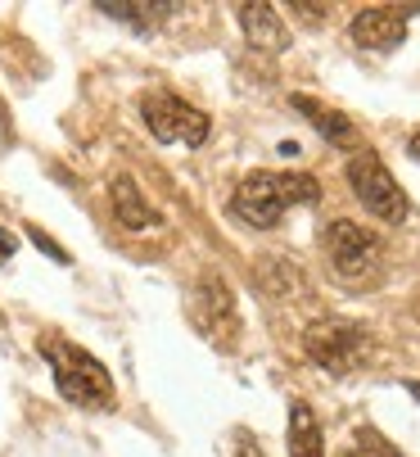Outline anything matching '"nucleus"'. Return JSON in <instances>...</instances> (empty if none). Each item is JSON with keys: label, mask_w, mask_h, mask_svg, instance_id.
I'll use <instances>...</instances> for the list:
<instances>
[{"label": "nucleus", "mask_w": 420, "mask_h": 457, "mask_svg": "<svg viewBox=\"0 0 420 457\" xmlns=\"http://www.w3.org/2000/svg\"><path fill=\"white\" fill-rule=\"evenodd\" d=\"M231 213L258 231H271L280 218H285V200H280V186H276V172H249L235 195H231Z\"/></svg>", "instance_id": "0eeeda50"}, {"label": "nucleus", "mask_w": 420, "mask_h": 457, "mask_svg": "<svg viewBox=\"0 0 420 457\" xmlns=\"http://www.w3.org/2000/svg\"><path fill=\"white\" fill-rule=\"evenodd\" d=\"M240 28L249 37V46L276 54V50H285L290 46V32L285 23L276 19V5H267V0H249V5H240Z\"/></svg>", "instance_id": "9d476101"}, {"label": "nucleus", "mask_w": 420, "mask_h": 457, "mask_svg": "<svg viewBox=\"0 0 420 457\" xmlns=\"http://www.w3.org/2000/svg\"><path fill=\"white\" fill-rule=\"evenodd\" d=\"M303 353L330 371V376H348L358 362H366L371 353V336H366V326L358 321H343V317H321L312 321L308 331H303Z\"/></svg>", "instance_id": "7ed1b4c3"}, {"label": "nucleus", "mask_w": 420, "mask_h": 457, "mask_svg": "<svg viewBox=\"0 0 420 457\" xmlns=\"http://www.w3.org/2000/svg\"><path fill=\"white\" fill-rule=\"evenodd\" d=\"M407 395H411V399L420 403V380H407Z\"/></svg>", "instance_id": "a211bd4d"}, {"label": "nucleus", "mask_w": 420, "mask_h": 457, "mask_svg": "<svg viewBox=\"0 0 420 457\" xmlns=\"http://www.w3.org/2000/svg\"><path fill=\"white\" fill-rule=\"evenodd\" d=\"M407 154L420 163V132H411V137H407Z\"/></svg>", "instance_id": "dca6fc26"}, {"label": "nucleus", "mask_w": 420, "mask_h": 457, "mask_svg": "<svg viewBox=\"0 0 420 457\" xmlns=\"http://www.w3.org/2000/svg\"><path fill=\"white\" fill-rule=\"evenodd\" d=\"M348 37H353L362 50H393V46L407 41V14L402 10H389V5L358 10L353 23H348Z\"/></svg>", "instance_id": "6e6552de"}, {"label": "nucleus", "mask_w": 420, "mask_h": 457, "mask_svg": "<svg viewBox=\"0 0 420 457\" xmlns=\"http://www.w3.org/2000/svg\"><path fill=\"white\" fill-rule=\"evenodd\" d=\"M10 253H14V240H0V263H5Z\"/></svg>", "instance_id": "f3484780"}, {"label": "nucleus", "mask_w": 420, "mask_h": 457, "mask_svg": "<svg viewBox=\"0 0 420 457\" xmlns=\"http://www.w3.org/2000/svg\"><path fill=\"white\" fill-rule=\"evenodd\" d=\"M109 204H113V218H118L127 231L159 227V209L145 200V190H140L131 177H113V186H109Z\"/></svg>", "instance_id": "1a4fd4ad"}, {"label": "nucleus", "mask_w": 420, "mask_h": 457, "mask_svg": "<svg viewBox=\"0 0 420 457\" xmlns=\"http://www.w3.org/2000/svg\"><path fill=\"white\" fill-rule=\"evenodd\" d=\"M276 186H280V200H285V209L294 204H317L321 200V181L312 172H276Z\"/></svg>", "instance_id": "ddd939ff"}, {"label": "nucleus", "mask_w": 420, "mask_h": 457, "mask_svg": "<svg viewBox=\"0 0 420 457\" xmlns=\"http://www.w3.org/2000/svg\"><path fill=\"white\" fill-rule=\"evenodd\" d=\"M41 353H45V362L54 371L59 395L73 403V408H82V412H109L118 403L109 367L95 353H86L82 345H73V340H68V345H41Z\"/></svg>", "instance_id": "f257e3e1"}, {"label": "nucleus", "mask_w": 420, "mask_h": 457, "mask_svg": "<svg viewBox=\"0 0 420 457\" xmlns=\"http://www.w3.org/2000/svg\"><path fill=\"white\" fill-rule=\"evenodd\" d=\"M294 109L317 127L330 145H339V150H353L358 145V127H353V118H348V113H339V109H330V104H321L312 96H294Z\"/></svg>", "instance_id": "9b49d317"}, {"label": "nucleus", "mask_w": 420, "mask_h": 457, "mask_svg": "<svg viewBox=\"0 0 420 457\" xmlns=\"http://www.w3.org/2000/svg\"><path fill=\"white\" fill-rule=\"evenodd\" d=\"M348 186H353V195L362 200V209L389 227L407 222L411 204H407V190L393 181V172L375 159V154H353V163H348Z\"/></svg>", "instance_id": "20e7f679"}, {"label": "nucleus", "mask_w": 420, "mask_h": 457, "mask_svg": "<svg viewBox=\"0 0 420 457\" xmlns=\"http://www.w3.org/2000/svg\"><path fill=\"white\" fill-rule=\"evenodd\" d=\"M185 317L190 326L218 349H235L240 340V312H235V295L218 272L194 277V286L185 290Z\"/></svg>", "instance_id": "f03ea898"}, {"label": "nucleus", "mask_w": 420, "mask_h": 457, "mask_svg": "<svg viewBox=\"0 0 420 457\" xmlns=\"http://www.w3.org/2000/svg\"><path fill=\"white\" fill-rule=\"evenodd\" d=\"M140 113H145V127L154 132V141L163 145H190L199 150L208 141V132H213V122H208L203 109L168 96V91H150L145 100H140Z\"/></svg>", "instance_id": "39448f33"}, {"label": "nucleus", "mask_w": 420, "mask_h": 457, "mask_svg": "<svg viewBox=\"0 0 420 457\" xmlns=\"http://www.w3.org/2000/svg\"><path fill=\"white\" fill-rule=\"evenodd\" d=\"M290 457H325L321 421L312 417L308 403H294L290 408Z\"/></svg>", "instance_id": "f8f14e48"}, {"label": "nucleus", "mask_w": 420, "mask_h": 457, "mask_svg": "<svg viewBox=\"0 0 420 457\" xmlns=\"http://www.w3.org/2000/svg\"><path fill=\"white\" fill-rule=\"evenodd\" d=\"M28 236H32V245H37V249H41L45 258H54V263H68V249H59V245H54V240H50L45 231H37V227H28Z\"/></svg>", "instance_id": "2eb2a0df"}, {"label": "nucleus", "mask_w": 420, "mask_h": 457, "mask_svg": "<svg viewBox=\"0 0 420 457\" xmlns=\"http://www.w3.org/2000/svg\"><path fill=\"white\" fill-rule=\"evenodd\" d=\"M325 253H330V263H334V272H339L343 281H358V277L375 272V263H380V240H375L366 227L339 218V222L325 227Z\"/></svg>", "instance_id": "423d86ee"}, {"label": "nucleus", "mask_w": 420, "mask_h": 457, "mask_svg": "<svg viewBox=\"0 0 420 457\" xmlns=\"http://www.w3.org/2000/svg\"><path fill=\"white\" fill-rule=\"evenodd\" d=\"M95 10L109 14V19H118V23H127V28H145L150 14H172L177 5H122V0H100Z\"/></svg>", "instance_id": "4468645a"}]
</instances>
